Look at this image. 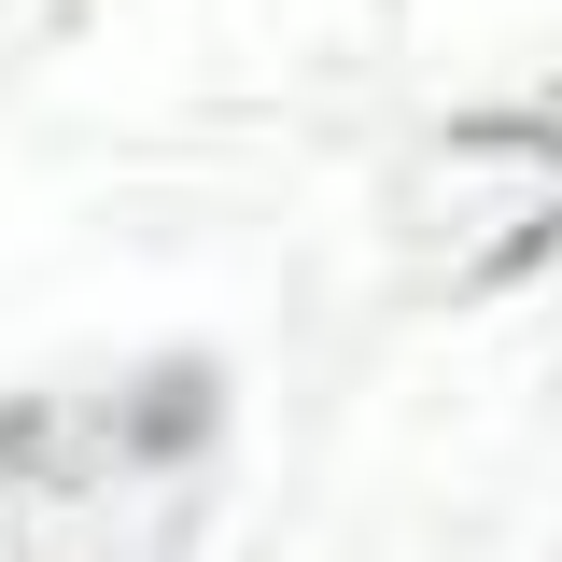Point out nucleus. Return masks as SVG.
<instances>
[{
	"mask_svg": "<svg viewBox=\"0 0 562 562\" xmlns=\"http://www.w3.org/2000/svg\"><path fill=\"white\" fill-rule=\"evenodd\" d=\"M198 422H211V380H198V366H169V380H155V408H140V450H183Z\"/></svg>",
	"mask_w": 562,
	"mask_h": 562,
	"instance_id": "f257e3e1",
	"label": "nucleus"
}]
</instances>
